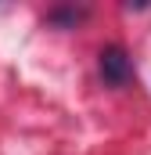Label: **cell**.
<instances>
[{
    "label": "cell",
    "instance_id": "1",
    "mask_svg": "<svg viewBox=\"0 0 151 155\" xmlns=\"http://www.w3.org/2000/svg\"><path fill=\"white\" fill-rule=\"evenodd\" d=\"M101 72H104V79L108 83H126V76H130V61H126V54L119 51V47H112V51H104L101 54Z\"/></svg>",
    "mask_w": 151,
    "mask_h": 155
}]
</instances>
